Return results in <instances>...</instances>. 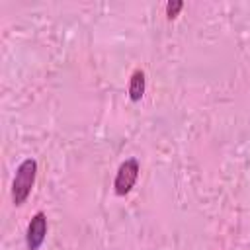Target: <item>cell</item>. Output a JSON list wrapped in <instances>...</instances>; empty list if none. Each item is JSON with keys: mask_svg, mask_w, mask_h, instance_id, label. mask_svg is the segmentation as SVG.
Segmentation results:
<instances>
[{"mask_svg": "<svg viewBox=\"0 0 250 250\" xmlns=\"http://www.w3.org/2000/svg\"><path fill=\"white\" fill-rule=\"evenodd\" d=\"M35 174H37V160L35 158H25L20 162L16 168V176L12 180V201L14 205H21L35 184Z\"/></svg>", "mask_w": 250, "mask_h": 250, "instance_id": "cell-1", "label": "cell"}, {"mask_svg": "<svg viewBox=\"0 0 250 250\" xmlns=\"http://www.w3.org/2000/svg\"><path fill=\"white\" fill-rule=\"evenodd\" d=\"M139 172H141V166H139L137 158H127L125 162H121L115 172V180H113L115 195H127L133 189V186L139 178Z\"/></svg>", "mask_w": 250, "mask_h": 250, "instance_id": "cell-2", "label": "cell"}, {"mask_svg": "<svg viewBox=\"0 0 250 250\" xmlns=\"http://www.w3.org/2000/svg\"><path fill=\"white\" fill-rule=\"evenodd\" d=\"M47 215L43 211H37L31 221L27 223V230H25V246L27 250H39V246L45 242L47 236Z\"/></svg>", "mask_w": 250, "mask_h": 250, "instance_id": "cell-3", "label": "cell"}, {"mask_svg": "<svg viewBox=\"0 0 250 250\" xmlns=\"http://www.w3.org/2000/svg\"><path fill=\"white\" fill-rule=\"evenodd\" d=\"M145 90H146L145 72L141 68H137V70H133V74L129 78V100L131 102H139L145 96Z\"/></svg>", "mask_w": 250, "mask_h": 250, "instance_id": "cell-4", "label": "cell"}, {"mask_svg": "<svg viewBox=\"0 0 250 250\" xmlns=\"http://www.w3.org/2000/svg\"><path fill=\"white\" fill-rule=\"evenodd\" d=\"M182 8H184V2H182V0H172V2L166 4V16L172 20V18L178 16V12H180Z\"/></svg>", "mask_w": 250, "mask_h": 250, "instance_id": "cell-5", "label": "cell"}]
</instances>
